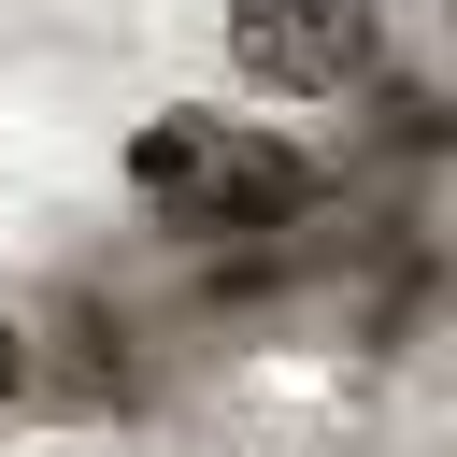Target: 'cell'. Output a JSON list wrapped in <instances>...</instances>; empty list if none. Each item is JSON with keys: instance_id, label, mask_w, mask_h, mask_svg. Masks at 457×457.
I'll list each match as a JSON object with an SVG mask.
<instances>
[{"instance_id": "1", "label": "cell", "mask_w": 457, "mask_h": 457, "mask_svg": "<svg viewBox=\"0 0 457 457\" xmlns=\"http://www.w3.org/2000/svg\"><path fill=\"white\" fill-rule=\"evenodd\" d=\"M114 186L186 228V243H228V228H271L300 200V143L271 114H228V100H157L129 143H114Z\"/></svg>"}, {"instance_id": "3", "label": "cell", "mask_w": 457, "mask_h": 457, "mask_svg": "<svg viewBox=\"0 0 457 457\" xmlns=\"http://www.w3.org/2000/svg\"><path fill=\"white\" fill-rule=\"evenodd\" d=\"M0 414H29V314L0 300Z\"/></svg>"}, {"instance_id": "2", "label": "cell", "mask_w": 457, "mask_h": 457, "mask_svg": "<svg viewBox=\"0 0 457 457\" xmlns=\"http://www.w3.org/2000/svg\"><path fill=\"white\" fill-rule=\"evenodd\" d=\"M386 57L371 0H228V71L257 100H357Z\"/></svg>"}]
</instances>
